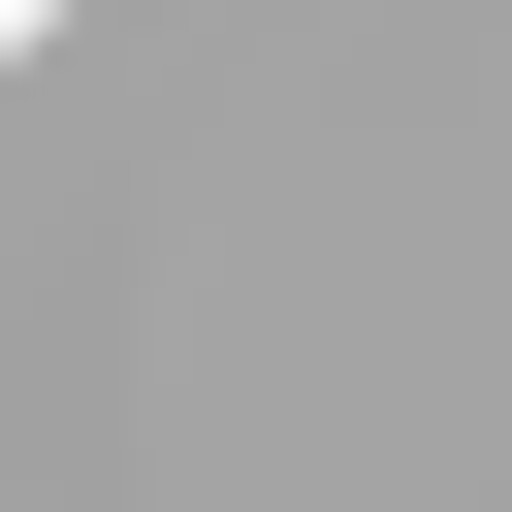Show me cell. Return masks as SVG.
Masks as SVG:
<instances>
[{
	"label": "cell",
	"instance_id": "cell-1",
	"mask_svg": "<svg viewBox=\"0 0 512 512\" xmlns=\"http://www.w3.org/2000/svg\"><path fill=\"white\" fill-rule=\"evenodd\" d=\"M32 32H64V0H0V64H32Z\"/></svg>",
	"mask_w": 512,
	"mask_h": 512
}]
</instances>
